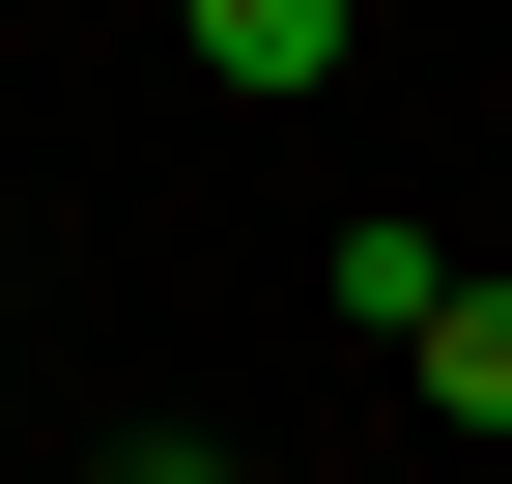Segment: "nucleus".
<instances>
[{
	"label": "nucleus",
	"instance_id": "2",
	"mask_svg": "<svg viewBox=\"0 0 512 484\" xmlns=\"http://www.w3.org/2000/svg\"><path fill=\"white\" fill-rule=\"evenodd\" d=\"M399 371H427V399H456V428H512V285H456V314H427V342H399Z\"/></svg>",
	"mask_w": 512,
	"mask_h": 484
},
{
	"label": "nucleus",
	"instance_id": "3",
	"mask_svg": "<svg viewBox=\"0 0 512 484\" xmlns=\"http://www.w3.org/2000/svg\"><path fill=\"white\" fill-rule=\"evenodd\" d=\"M114 484H228V456H114Z\"/></svg>",
	"mask_w": 512,
	"mask_h": 484
},
{
	"label": "nucleus",
	"instance_id": "1",
	"mask_svg": "<svg viewBox=\"0 0 512 484\" xmlns=\"http://www.w3.org/2000/svg\"><path fill=\"white\" fill-rule=\"evenodd\" d=\"M171 29H200V86H256V114L342 86V0H171Z\"/></svg>",
	"mask_w": 512,
	"mask_h": 484
}]
</instances>
